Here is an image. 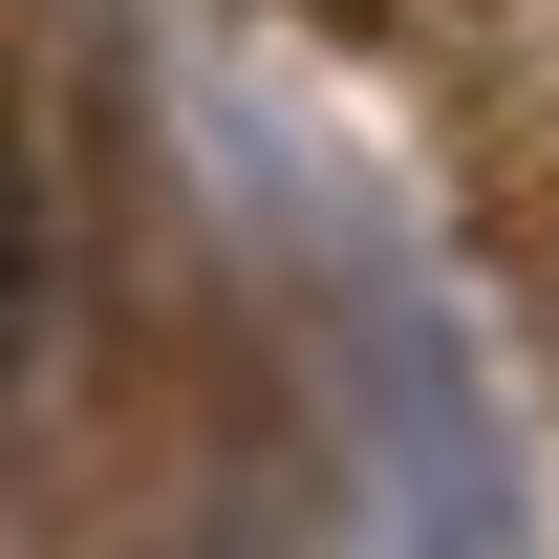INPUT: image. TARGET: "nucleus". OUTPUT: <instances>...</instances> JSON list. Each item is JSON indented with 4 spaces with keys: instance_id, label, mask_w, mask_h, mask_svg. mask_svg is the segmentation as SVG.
I'll return each mask as SVG.
<instances>
[{
    "instance_id": "obj_1",
    "label": "nucleus",
    "mask_w": 559,
    "mask_h": 559,
    "mask_svg": "<svg viewBox=\"0 0 559 559\" xmlns=\"http://www.w3.org/2000/svg\"><path fill=\"white\" fill-rule=\"evenodd\" d=\"M323 22L388 44V66L452 108L495 237H516V280H538V323H559V0H323Z\"/></svg>"
}]
</instances>
